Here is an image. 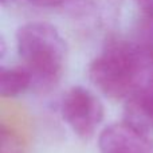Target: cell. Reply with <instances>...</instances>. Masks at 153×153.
<instances>
[{
    "mask_svg": "<svg viewBox=\"0 0 153 153\" xmlns=\"http://www.w3.org/2000/svg\"><path fill=\"white\" fill-rule=\"evenodd\" d=\"M144 15H153V0H134Z\"/></svg>",
    "mask_w": 153,
    "mask_h": 153,
    "instance_id": "10",
    "label": "cell"
},
{
    "mask_svg": "<svg viewBox=\"0 0 153 153\" xmlns=\"http://www.w3.org/2000/svg\"><path fill=\"white\" fill-rule=\"evenodd\" d=\"M98 148L101 153H153V141L148 132L124 120L101 132Z\"/></svg>",
    "mask_w": 153,
    "mask_h": 153,
    "instance_id": "4",
    "label": "cell"
},
{
    "mask_svg": "<svg viewBox=\"0 0 153 153\" xmlns=\"http://www.w3.org/2000/svg\"><path fill=\"white\" fill-rule=\"evenodd\" d=\"M61 116L76 137L89 141L103 121L105 108L91 90L73 86L62 97Z\"/></svg>",
    "mask_w": 153,
    "mask_h": 153,
    "instance_id": "3",
    "label": "cell"
},
{
    "mask_svg": "<svg viewBox=\"0 0 153 153\" xmlns=\"http://www.w3.org/2000/svg\"><path fill=\"white\" fill-rule=\"evenodd\" d=\"M0 148V153H24V143L15 130L1 124Z\"/></svg>",
    "mask_w": 153,
    "mask_h": 153,
    "instance_id": "8",
    "label": "cell"
},
{
    "mask_svg": "<svg viewBox=\"0 0 153 153\" xmlns=\"http://www.w3.org/2000/svg\"><path fill=\"white\" fill-rule=\"evenodd\" d=\"M28 89H32V76L23 65L0 69V95L3 98H15Z\"/></svg>",
    "mask_w": 153,
    "mask_h": 153,
    "instance_id": "6",
    "label": "cell"
},
{
    "mask_svg": "<svg viewBox=\"0 0 153 153\" xmlns=\"http://www.w3.org/2000/svg\"><path fill=\"white\" fill-rule=\"evenodd\" d=\"M0 1H1L3 5H7V4H10V3H13L15 0H0Z\"/></svg>",
    "mask_w": 153,
    "mask_h": 153,
    "instance_id": "11",
    "label": "cell"
},
{
    "mask_svg": "<svg viewBox=\"0 0 153 153\" xmlns=\"http://www.w3.org/2000/svg\"><path fill=\"white\" fill-rule=\"evenodd\" d=\"M125 121L140 129L153 130V78L125 100Z\"/></svg>",
    "mask_w": 153,
    "mask_h": 153,
    "instance_id": "5",
    "label": "cell"
},
{
    "mask_svg": "<svg viewBox=\"0 0 153 153\" xmlns=\"http://www.w3.org/2000/svg\"><path fill=\"white\" fill-rule=\"evenodd\" d=\"M87 74L105 97L125 101L153 78V56L134 40L111 38L90 62Z\"/></svg>",
    "mask_w": 153,
    "mask_h": 153,
    "instance_id": "1",
    "label": "cell"
},
{
    "mask_svg": "<svg viewBox=\"0 0 153 153\" xmlns=\"http://www.w3.org/2000/svg\"><path fill=\"white\" fill-rule=\"evenodd\" d=\"M32 5L42 8H59L63 5L71 4L75 0H28Z\"/></svg>",
    "mask_w": 153,
    "mask_h": 153,
    "instance_id": "9",
    "label": "cell"
},
{
    "mask_svg": "<svg viewBox=\"0 0 153 153\" xmlns=\"http://www.w3.org/2000/svg\"><path fill=\"white\" fill-rule=\"evenodd\" d=\"M134 42L153 56V15H144L138 19L134 28Z\"/></svg>",
    "mask_w": 153,
    "mask_h": 153,
    "instance_id": "7",
    "label": "cell"
},
{
    "mask_svg": "<svg viewBox=\"0 0 153 153\" xmlns=\"http://www.w3.org/2000/svg\"><path fill=\"white\" fill-rule=\"evenodd\" d=\"M16 46L23 66L32 76V89H53L61 81L67 46L59 31L46 22H31L19 27Z\"/></svg>",
    "mask_w": 153,
    "mask_h": 153,
    "instance_id": "2",
    "label": "cell"
}]
</instances>
